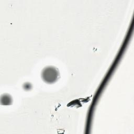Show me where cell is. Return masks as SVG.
Segmentation results:
<instances>
[{
	"label": "cell",
	"instance_id": "obj_1",
	"mask_svg": "<svg viewBox=\"0 0 134 134\" xmlns=\"http://www.w3.org/2000/svg\"><path fill=\"white\" fill-rule=\"evenodd\" d=\"M59 73L58 70L54 67L49 66L43 69L42 72L43 80L47 83H52L55 82L59 78Z\"/></svg>",
	"mask_w": 134,
	"mask_h": 134
}]
</instances>
